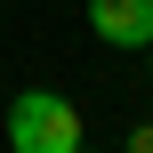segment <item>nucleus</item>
I'll use <instances>...</instances> for the list:
<instances>
[{
	"instance_id": "1",
	"label": "nucleus",
	"mask_w": 153,
	"mask_h": 153,
	"mask_svg": "<svg viewBox=\"0 0 153 153\" xmlns=\"http://www.w3.org/2000/svg\"><path fill=\"white\" fill-rule=\"evenodd\" d=\"M8 153H81V113L56 89L8 97Z\"/></svg>"
},
{
	"instance_id": "2",
	"label": "nucleus",
	"mask_w": 153,
	"mask_h": 153,
	"mask_svg": "<svg viewBox=\"0 0 153 153\" xmlns=\"http://www.w3.org/2000/svg\"><path fill=\"white\" fill-rule=\"evenodd\" d=\"M89 32L105 48H153V0H89Z\"/></svg>"
},
{
	"instance_id": "3",
	"label": "nucleus",
	"mask_w": 153,
	"mask_h": 153,
	"mask_svg": "<svg viewBox=\"0 0 153 153\" xmlns=\"http://www.w3.org/2000/svg\"><path fill=\"white\" fill-rule=\"evenodd\" d=\"M145 81H153V48H145Z\"/></svg>"
}]
</instances>
